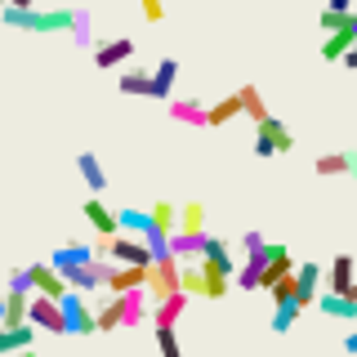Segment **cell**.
I'll use <instances>...</instances> for the list:
<instances>
[{"instance_id": "54", "label": "cell", "mask_w": 357, "mask_h": 357, "mask_svg": "<svg viewBox=\"0 0 357 357\" xmlns=\"http://www.w3.org/2000/svg\"><path fill=\"white\" fill-rule=\"evenodd\" d=\"M349 357H357V353H349Z\"/></svg>"}, {"instance_id": "43", "label": "cell", "mask_w": 357, "mask_h": 357, "mask_svg": "<svg viewBox=\"0 0 357 357\" xmlns=\"http://www.w3.org/2000/svg\"><path fill=\"white\" fill-rule=\"evenodd\" d=\"M139 9H143V18H148V22H161L165 18V0H139Z\"/></svg>"}, {"instance_id": "21", "label": "cell", "mask_w": 357, "mask_h": 357, "mask_svg": "<svg viewBox=\"0 0 357 357\" xmlns=\"http://www.w3.org/2000/svg\"><path fill=\"white\" fill-rule=\"evenodd\" d=\"M317 308L326 312V317H344V321H357V299H353V295H340V290H326V295L317 299Z\"/></svg>"}, {"instance_id": "55", "label": "cell", "mask_w": 357, "mask_h": 357, "mask_svg": "<svg viewBox=\"0 0 357 357\" xmlns=\"http://www.w3.org/2000/svg\"><path fill=\"white\" fill-rule=\"evenodd\" d=\"M0 331H5V326H0Z\"/></svg>"}, {"instance_id": "9", "label": "cell", "mask_w": 357, "mask_h": 357, "mask_svg": "<svg viewBox=\"0 0 357 357\" xmlns=\"http://www.w3.org/2000/svg\"><path fill=\"white\" fill-rule=\"evenodd\" d=\"M130 59H134V40L130 36L94 45V67H103V72H112V67H121V63H130Z\"/></svg>"}, {"instance_id": "26", "label": "cell", "mask_w": 357, "mask_h": 357, "mask_svg": "<svg viewBox=\"0 0 357 357\" xmlns=\"http://www.w3.org/2000/svg\"><path fill=\"white\" fill-rule=\"evenodd\" d=\"M170 116L178 126H192V130H206V107L197 103V98H174L170 103Z\"/></svg>"}, {"instance_id": "45", "label": "cell", "mask_w": 357, "mask_h": 357, "mask_svg": "<svg viewBox=\"0 0 357 357\" xmlns=\"http://www.w3.org/2000/svg\"><path fill=\"white\" fill-rule=\"evenodd\" d=\"M264 232H245V237H241V250H264Z\"/></svg>"}, {"instance_id": "23", "label": "cell", "mask_w": 357, "mask_h": 357, "mask_svg": "<svg viewBox=\"0 0 357 357\" xmlns=\"http://www.w3.org/2000/svg\"><path fill=\"white\" fill-rule=\"evenodd\" d=\"M94 331H98V335L121 331V295H112V290H107L103 304H94Z\"/></svg>"}, {"instance_id": "46", "label": "cell", "mask_w": 357, "mask_h": 357, "mask_svg": "<svg viewBox=\"0 0 357 357\" xmlns=\"http://www.w3.org/2000/svg\"><path fill=\"white\" fill-rule=\"evenodd\" d=\"M344 353H357V326H353L349 335H344Z\"/></svg>"}, {"instance_id": "28", "label": "cell", "mask_w": 357, "mask_h": 357, "mask_svg": "<svg viewBox=\"0 0 357 357\" xmlns=\"http://www.w3.org/2000/svg\"><path fill=\"white\" fill-rule=\"evenodd\" d=\"M201 259H210L215 268H223V273H237V259H232V250H228V241H219V237H206V245H201Z\"/></svg>"}, {"instance_id": "5", "label": "cell", "mask_w": 357, "mask_h": 357, "mask_svg": "<svg viewBox=\"0 0 357 357\" xmlns=\"http://www.w3.org/2000/svg\"><path fill=\"white\" fill-rule=\"evenodd\" d=\"M178 268H183V264H178L174 255H161V259H152V264H148V286H143V290H148L152 304L178 290Z\"/></svg>"}, {"instance_id": "31", "label": "cell", "mask_w": 357, "mask_h": 357, "mask_svg": "<svg viewBox=\"0 0 357 357\" xmlns=\"http://www.w3.org/2000/svg\"><path fill=\"white\" fill-rule=\"evenodd\" d=\"M27 299H31V295H22V290H9V295H5V317H0V326H22V321H27Z\"/></svg>"}, {"instance_id": "10", "label": "cell", "mask_w": 357, "mask_h": 357, "mask_svg": "<svg viewBox=\"0 0 357 357\" xmlns=\"http://www.w3.org/2000/svg\"><path fill=\"white\" fill-rule=\"evenodd\" d=\"M286 273H295L290 250H286V245H273V241H268V264H264V273H259V290H273V282H277V277H286Z\"/></svg>"}, {"instance_id": "16", "label": "cell", "mask_w": 357, "mask_h": 357, "mask_svg": "<svg viewBox=\"0 0 357 357\" xmlns=\"http://www.w3.org/2000/svg\"><path fill=\"white\" fill-rule=\"evenodd\" d=\"M81 215H85L89 223H94V232H98V237H116V232H121L116 210H107L98 197H89V201H85V210H81Z\"/></svg>"}, {"instance_id": "51", "label": "cell", "mask_w": 357, "mask_h": 357, "mask_svg": "<svg viewBox=\"0 0 357 357\" xmlns=\"http://www.w3.org/2000/svg\"><path fill=\"white\" fill-rule=\"evenodd\" d=\"M14 357H40V353H36V349H22V353H14Z\"/></svg>"}, {"instance_id": "36", "label": "cell", "mask_w": 357, "mask_h": 357, "mask_svg": "<svg viewBox=\"0 0 357 357\" xmlns=\"http://www.w3.org/2000/svg\"><path fill=\"white\" fill-rule=\"evenodd\" d=\"M299 312H304V308H299L295 299H282V304L273 308V331H277V335H286V331L299 321Z\"/></svg>"}, {"instance_id": "53", "label": "cell", "mask_w": 357, "mask_h": 357, "mask_svg": "<svg viewBox=\"0 0 357 357\" xmlns=\"http://www.w3.org/2000/svg\"><path fill=\"white\" fill-rule=\"evenodd\" d=\"M0 317H5V299H0Z\"/></svg>"}, {"instance_id": "6", "label": "cell", "mask_w": 357, "mask_h": 357, "mask_svg": "<svg viewBox=\"0 0 357 357\" xmlns=\"http://www.w3.org/2000/svg\"><path fill=\"white\" fill-rule=\"evenodd\" d=\"M103 255H107L112 264H143V268L152 264V250H148V241H143V237H130V232H116V237H107Z\"/></svg>"}, {"instance_id": "20", "label": "cell", "mask_w": 357, "mask_h": 357, "mask_svg": "<svg viewBox=\"0 0 357 357\" xmlns=\"http://www.w3.org/2000/svg\"><path fill=\"white\" fill-rule=\"evenodd\" d=\"M357 45V22L353 27H340V31H326V45H321V59L326 63H340L344 54H349Z\"/></svg>"}, {"instance_id": "17", "label": "cell", "mask_w": 357, "mask_h": 357, "mask_svg": "<svg viewBox=\"0 0 357 357\" xmlns=\"http://www.w3.org/2000/svg\"><path fill=\"white\" fill-rule=\"evenodd\" d=\"M228 290H232V277L210 259H201V299H223Z\"/></svg>"}, {"instance_id": "47", "label": "cell", "mask_w": 357, "mask_h": 357, "mask_svg": "<svg viewBox=\"0 0 357 357\" xmlns=\"http://www.w3.org/2000/svg\"><path fill=\"white\" fill-rule=\"evenodd\" d=\"M340 63H344V67H349V72H357V45H353V50H349V54H344V59H340Z\"/></svg>"}, {"instance_id": "41", "label": "cell", "mask_w": 357, "mask_h": 357, "mask_svg": "<svg viewBox=\"0 0 357 357\" xmlns=\"http://www.w3.org/2000/svg\"><path fill=\"white\" fill-rule=\"evenodd\" d=\"M295 286H299V277H295V273L277 277V282H273V290H268V295H273V304H282V299H295Z\"/></svg>"}, {"instance_id": "29", "label": "cell", "mask_w": 357, "mask_h": 357, "mask_svg": "<svg viewBox=\"0 0 357 357\" xmlns=\"http://www.w3.org/2000/svg\"><path fill=\"white\" fill-rule=\"evenodd\" d=\"M121 94H134V98H152V72H139V67H130V72H121Z\"/></svg>"}, {"instance_id": "42", "label": "cell", "mask_w": 357, "mask_h": 357, "mask_svg": "<svg viewBox=\"0 0 357 357\" xmlns=\"http://www.w3.org/2000/svg\"><path fill=\"white\" fill-rule=\"evenodd\" d=\"M295 277H299V286H312V290H317L326 273H321V264H312V259H308V264H299V268H295Z\"/></svg>"}, {"instance_id": "38", "label": "cell", "mask_w": 357, "mask_h": 357, "mask_svg": "<svg viewBox=\"0 0 357 357\" xmlns=\"http://www.w3.org/2000/svg\"><path fill=\"white\" fill-rule=\"evenodd\" d=\"M357 14L353 9H321V31H340V27H353Z\"/></svg>"}, {"instance_id": "8", "label": "cell", "mask_w": 357, "mask_h": 357, "mask_svg": "<svg viewBox=\"0 0 357 357\" xmlns=\"http://www.w3.org/2000/svg\"><path fill=\"white\" fill-rule=\"evenodd\" d=\"M188 299H192L188 290H174V295L156 299V304H152V312H148V321H152V326H174V321L188 312Z\"/></svg>"}, {"instance_id": "25", "label": "cell", "mask_w": 357, "mask_h": 357, "mask_svg": "<svg viewBox=\"0 0 357 357\" xmlns=\"http://www.w3.org/2000/svg\"><path fill=\"white\" fill-rule=\"evenodd\" d=\"M76 170H81V178H85V183H89V192H103V188H107V174H103V161H98V156L94 152H81V156H76Z\"/></svg>"}, {"instance_id": "32", "label": "cell", "mask_w": 357, "mask_h": 357, "mask_svg": "<svg viewBox=\"0 0 357 357\" xmlns=\"http://www.w3.org/2000/svg\"><path fill=\"white\" fill-rule=\"evenodd\" d=\"M148 215H152V228H156V232H165V237H170V232H178V206H170V201H156Z\"/></svg>"}, {"instance_id": "52", "label": "cell", "mask_w": 357, "mask_h": 357, "mask_svg": "<svg viewBox=\"0 0 357 357\" xmlns=\"http://www.w3.org/2000/svg\"><path fill=\"white\" fill-rule=\"evenodd\" d=\"M349 295H353V299H357V282H353V286H349Z\"/></svg>"}, {"instance_id": "49", "label": "cell", "mask_w": 357, "mask_h": 357, "mask_svg": "<svg viewBox=\"0 0 357 357\" xmlns=\"http://www.w3.org/2000/svg\"><path fill=\"white\" fill-rule=\"evenodd\" d=\"M349 178L357 183V152H349Z\"/></svg>"}, {"instance_id": "4", "label": "cell", "mask_w": 357, "mask_h": 357, "mask_svg": "<svg viewBox=\"0 0 357 357\" xmlns=\"http://www.w3.org/2000/svg\"><path fill=\"white\" fill-rule=\"evenodd\" d=\"M27 321L36 331H50V335H67V317H63V304L50 295H40V290H31L27 299Z\"/></svg>"}, {"instance_id": "12", "label": "cell", "mask_w": 357, "mask_h": 357, "mask_svg": "<svg viewBox=\"0 0 357 357\" xmlns=\"http://www.w3.org/2000/svg\"><path fill=\"white\" fill-rule=\"evenodd\" d=\"M148 312H152V299H148L143 286H134V290L121 295V326H139V321H148Z\"/></svg>"}, {"instance_id": "7", "label": "cell", "mask_w": 357, "mask_h": 357, "mask_svg": "<svg viewBox=\"0 0 357 357\" xmlns=\"http://www.w3.org/2000/svg\"><path fill=\"white\" fill-rule=\"evenodd\" d=\"M59 304H63V317H67V335H94V308H89V299L81 290H67Z\"/></svg>"}, {"instance_id": "40", "label": "cell", "mask_w": 357, "mask_h": 357, "mask_svg": "<svg viewBox=\"0 0 357 357\" xmlns=\"http://www.w3.org/2000/svg\"><path fill=\"white\" fill-rule=\"evenodd\" d=\"M156 349H161V357H183V349H178V335H174V326H156Z\"/></svg>"}, {"instance_id": "30", "label": "cell", "mask_w": 357, "mask_h": 357, "mask_svg": "<svg viewBox=\"0 0 357 357\" xmlns=\"http://www.w3.org/2000/svg\"><path fill=\"white\" fill-rule=\"evenodd\" d=\"M116 223H121V232H130V237H148L152 215L148 210H116Z\"/></svg>"}, {"instance_id": "35", "label": "cell", "mask_w": 357, "mask_h": 357, "mask_svg": "<svg viewBox=\"0 0 357 357\" xmlns=\"http://www.w3.org/2000/svg\"><path fill=\"white\" fill-rule=\"evenodd\" d=\"M178 228L183 232H206V206H201V201L178 206Z\"/></svg>"}, {"instance_id": "1", "label": "cell", "mask_w": 357, "mask_h": 357, "mask_svg": "<svg viewBox=\"0 0 357 357\" xmlns=\"http://www.w3.org/2000/svg\"><path fill=\"white\" fill-rule=\"evenodd\" d=\"M0 18L5 27H18V31H72V9H14V5H0Z\"/></svg>"}, {"instance_id": "22", "label": "cell", "mask_w": 357, "mask_h": 357, "mask_svg": "<svg viewBox=\"0 0 357 357\" xmlns=\"http://www.w3.org/2000/svg\"><path fill=\"white\" fill-rule=\"evenodd\" d=\"M178 81V59H161L152 67V98H170Z\"/></svg>"}, {"instance_id": "37", "label": "cell", "mask_w": 357, "mask_h": 357, "mask_svg": "<svg viewBox=\"0 0 357 357\" xmlns=\"http://www.w3.org/2000/svg\"><path fill=\"white\" fill-rule=\"evenodd\" d=\"M237 94H241V112H245L250 121H264V116H268V107H264V94H259L255 85H241Z\"/></svg>"}, {"instance_id": "13", "label": "cell", "mask_w": 357, "mask_h": 357, "mask_svg": "<svg viewBox=\"0 0 357 357\" xmlns=\"http://www.w3.org/2000/svg\"><path fill=\"white\" fill-rule=\"evenodd\" d=\"M268 264V245L264 250H245V259L237 264V273H232V282H237V290H259V273Z\"/></svg>"}, {"instance_id": "50", "label": "cell", "mask_w": 357, "mask_h": 357, "mask_svg": "<svg viewBox=\"0 0 357 357\" xmlns=\"http://www.w3.org/2000/svg\"><path fill=\"white\" fill-rule=\"evenodd\" d=\"M326 9H353V0H326Z\"/></svg>"}, {"instance_id": "11", "label": "cell", "mask_w": 357, "mask_h": 357, "mask_svg": "<svg viewBox=\"0 0 357 357\" xmlns=\"http://www.w3.org/2000/svg\"><path fill=\"white\" fill-rule=\"evenodd\" d=\"M27 273H31V290H40V295H50V299L67 295V282H63V273L54 264H31Z\"/></svg>"}, {"instance_id": "14", "label": "cell", "mask_w": 357, "mask_h": 357, "mask_svg": "<svg viewBox=\"0 0 357 357\" xmlns=\"http://www.w3.org/2000/svg\"><path fill=\"white\" fill-rule=\"evenodd\" d=\"M134 286H148V268H143V264H116L103 290H112V295H126V290H134Z\"/></svg>"}, {"instance_id": "3", "label": "cell", "mask_w": 357, "mask_h": 357, "mask_svg": "<svg viewBox=\"0 0 357 357\" xmlns=\"http://www.w3.org/2000/svg\"><path fill=\"white\" fill-rule=\"evenodd\" d=\"M290 148H295V139H290V130L273 116V112H268L264 121H255V156H264V161H268V156H282Z\"/></svg>"}, {"instance_id": "44", "label": "cell", "mask_w": 357, "mask_h": 357, "mask_svg": "<svg viewBox=\"0 0 357 357\" xmlns=\"http://www.w3.org/2000/svg\"><path fill=\"white\" fill-rule=\"evenodd\" d=\"M9 290H22V295H31V273H27V268L9 273Z\"/></svg>"}, {"instance_id": "2", "label": "cell", "mask_w": 357, "mask_h": 357, "mask_svg": "<svg viewBox=\"0 0 357 357\" xmlns=\"http://www.w3.org/2000/svg\"><path fill=\"white\" fill-rule=\"evenodd\" d=\"M112 268H116V264H112L107 255H98V259H89V264L63 268V282H67V290H81V295H94V290H103V286H107Z\"/></svg>"}, {"instance_id": "19", "label": "cell", "mask_w": 357, "mask_h": 357, "mask_svg": "<svg viewBox=\"0 0 357 357\" xmlns=\"http://www.w3.org/2000/svg\"><path fill=\"white\" fill-rule=\"evenodd\" d=\"M31 344H36V326H31V321L0 331V353H5V357H14V353H22V349H31Z\"/></svg>"}, {"instance_id": "27", "label": "cell", "mask_w": 357, "mask_h": 357, "mask_svg": "<svg viewBox=\"0 0 357 357\" xmlns=\"http://www.w3.org/2000/svg\"><path fill=\"white\" fill-rule=\"evenodd\" d=\"M232 116H241V94H223L215 107H206V126H210V130L228 126Z\"/></svg>"}, {"instance_id": "34", "label": "cell", "mask_w": 357, "mask_h": 357, "mask_svg": "<svg viewBox=\"0 0 357 357\" xmlns=\"http://www.w3.org/2000/svg\"><path fill=\"white\" fill-rule=\"evenodd\" d=\"M72 40L89 50L94 45V18H89V9H72Z\"/></svg>"}, {"instance_id": "39", "label": "cell", "mask_w": 357, "mask_h": 357, "mask_svg": "<svg viewBox=\"0 0 357 357\" xmlns=\"http://www.w3.org/2000/svg\"><path fill=\"white\" fill-rule=\"evenodd\" d=\"M178 290H188V295H201V259L178 268Z\"/></svg>"}, {"instance_id": "24", "label": "cell", "mask_w": 357, "mask_h": 357, "mask_svg": "<svg viewBox=\"0 0 357 357\" xmlns=\"http://www.w3.org/2000/svg\"><path fill=\"white\" fill-rule=\"evenodd\" d=\"M89 259H98L94 245H85V241H67L63 250H54V259H50V264L63 273V268H76V264H89Z\"/></svg>"}, {"instance_id": "15", "label": "cell", "mask_w": 357, "mask_h": 357, "mask_svg": "<svg viewBox=\"0 0 357 357\" xmlns=\"http://www.w3.org/2000/svg\"><path fill=\"white\" fill-rule=\"evenodd\" d=\"M201 245H206V232H170V255L178 264H197L201 259Z\"/></svg>"}, {"instance_id": "18", "label": "cell", "mask_w": 357, "mask_h": 357, "mask_svg": "<svg viewBox=\"0 0 357 357\" xmlns=\"http://www.w3.org/2000/svg\"><path fill=\"white\" fill-rule=\"evenodd\" d=\"M357 282V268H353V255H335L331 268H326V290H340L349 295V286Z\"/></svg>"}, {"instance_id": "33", "label": "cell", "mask_w": 357, "mask_h": 357, "mask_svg": "<svg viewBox=\"0 0 357 357\" xmlns=\"http://www.w3.org/2000/svg\"><path fill=\"white\" fill-rule=\"evenodd\" d=\"M312 170H317L321 178H340V174H349V152H321Z\"/></svg>"}, {"instance_id": "48", "label": "cell", "mask_w": 357, "mask_h": 357, "mask_svg": "<svg viewBox=\"0 0 357 357\" xmlns=\"http://www.w3.org/2000/svg\"><path fill=\"white\" fill-rule=\"evenodd\" d=\"M0 5H14V9H31L36 0H0Z\"/></svg>"}]
</instances>
